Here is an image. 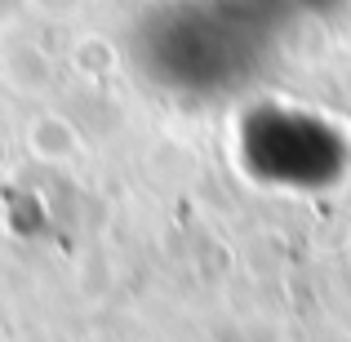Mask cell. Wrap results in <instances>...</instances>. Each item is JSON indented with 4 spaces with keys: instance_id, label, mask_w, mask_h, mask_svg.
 Here are the masks:
<instances>
[{
    "instance_id": "1",
    "label": "cell",
    "mask_w": 351,
    "mask_h": 342,
    "mask_svg": "<svg viewBox=\"0 0 351 342\" xmlns=\"http://www.w3.org/2000/svg\"><path fill=\"white\" fill-rule=\"evenodd\" d=\"M271 18L245 0H165L134 27V62L156 89L191 103L240 94L263 71Z\"/></svg>"
},
{
    "instance_id": "2",
    "label": "cell",
    "mask_w": 351,
    "mask_h": 342,
    "mask_svg": "<svg viewBox=\"0 0 351 342\" xmlns=\"http://www.w3.org/2000/svg\"><path fill=\"white\" fill-rule=\"evenodd\" d=\"M240 160L249 178L289 191H316L343 178L347 143L334 125L298 107H258L240 125Z\"/></svg>"
},
{
    "instance_id": "3",
    "label": "cell",
    "mask_w": 351,
    "mask_h": 342,
    "mask_svg": "<svg viewBox=\"0 0 351 342\" xmlns=\"http://www.w3.org/2000/svg\"><path fill=\"white\" fill-rule=\"evenodd\" d=\"M245 5H254L258 14L276 18V14H311V9H325L334 0H245Z\"/></svg>"
}]
</instances>
